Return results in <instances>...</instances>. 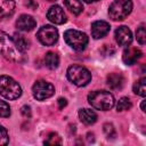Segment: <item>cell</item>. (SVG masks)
Masks as SVG:
<instances>
[{"mask_svg": "<svg viewBox=\"0 0 146 146\" xmlns=\"http://www.w3.org/2000/svg\"><path fill=\"white\" fill-rule=\"evenodd\" d=\"M67 79L78 87L87 86L91 80V73L81 65H71L67 68Z\"/></svg>", "mask_w": 146, "mask_h": 146, "instance_id": "277c9868", "label": "cell"}, {"mask_svg": "<svg viewBox=\"0 0 146 146\" xmlns=\"http://www.w3.org/2000/svg\"><path fill=\"white\" fill-rule=\"evenodd\" d=\"M44 64L50 70L57 68L58 65H59V57H58V55L56 52H52V51L47 52L46 56H44Z\"/></svg>", "mask_w": 146, "mask_h": 146, "instance_id": "e0dca14e", "label": "cell"}, {"mask_svg": "<svg viewBox=\"0 0 146 146\" xmlns=\"http://www.w3.org/2000/svg\"><path fill=\"white\" fill-rule=\"evenodd\" d=\"M10 115V107L9 105L3 102L0 100V117H8Z\"/></svg>", "mask_w": 146, "mask_h": 146, "instance_id": "d4e9b609", "label": "cell"}, {"mask_svg": "<svg viewBox=\"0 0 146 146\" xmlns=\"http://www.w3.org/2000/svg\"><path fill=\"white\" fill-rule=\"evenodd\" d=\"M0 54L11 62H22L24 59V52L18 49L13 36L0 31Z\"/></svg>", "mask_w": 146, "mask_h": 146, "instance_id": "6da1fadb", "label": "cell"}, {"mask_svg": "<svg viewBox=\"0 0 146 146\" xmlns=\"http://www.w3.org/2000/svg\"><path fill=\"white\" fill-rule=\"evenodd\" d=\"M107 84L113 90H120L124 84V78L121 73H111L107 75Z\"/></svg>", "mask_w": 146, "mask_h": 146, "instance_id": "9a60e30c", "label": "cell"}, {"mask_svg": "<svg viewBox=\"0 0 146 146\" xmlns=\"http://www.w3.org/2000/svg\"><path fill=\"white\" fill-rule=\"evenodd\" d=\"M25 6H27V7L31 8V9H36V8H38V3L34 2L33 0H27V1L25 2Z\"/></svg>", "mask_w": 146, "mask_h": 146, "instance_id": "83f0119b", "label": "cell"}, {"mask_svg": "<svg viewBox=\"0 0 146 146\" xmlns=\"http://www.w3.org/2000/svg\"><path fill=\"white\" fill-rule=\"evenodd\" d=\"M21 113H22V115H23L24 117H31V108H30V106L24 105V106L21 108Z\"/></svg>", "mask_w": 146, "mask_h": 146, "instance_id": "4316f807", "label": "cell"}, {"mask_svg": "<svg viewBox=\"0 0 146 146\" xmlns=\"http://www.w3.org/2000/svg\"><path fill=\"white\" fill-rule=\"evenodd\" d=\"M47 18L51 23L58 24V25L64 24L66 22V15H65L63 8L60 6H58V5H54V6H51L48 9V11H47Z\"/></svg>", "mask_w": 146, "mask_h": 146, "instance_id": "9c48e42d", "label": "cell"}, {"mask_svg": "<svg viewBox=\"0 0 146 146\" xmlns=\"http://www.w3.org/2000/svg\"><path fill=\"white\" fill-rule=\"evenodd\" d=\"M13 39H14V41H15L16 46L18 47V49H19L21 51H23V52H24V51L29 48V42H27V40H26L23 35L15 33V34H14V36H13Z\"/></svg>", "mask_w": 146, "mask_h": 146, "instance_id": "ffe728a7", "label": "cell"}, {"mask_svg": "<svg viewBox=\"0 0 146 146\" xmlns=\"http://www.w3.org/2000/svg\"><path fill=\"white\" fill-rule=\"evenodd\" d=\"M140 108H141V111H143V112H145V111H146V110H145V100H143V102H141V104H140Z\"/></svg>", "mask_w": 146, "mask_h": 146, "instance_id": "f546056e", "label": "cell"}, {"mask_svg": "<svg viewBox=\"0 0 146 146\" xmlns=\"http://www.w3.org/2000/svg\"><path fill=\"white\" fill-rule=\"evenodd\" d=\"M111 30V26L105 21H96L91 24V35L94 39H100L105 36Z\"/></svg>", "mask_w": 146, "mask_h": 146, "instance_id": "8fae6325", "label": "cell"}, {"mask_svg": "<svg viewBox=\"0 0 146 146\" xmlns=\"http://www.w3.org/2000/svg\"><path fill=\"white\" fill-rule=\"evenodd\" d=\"M44 144L46 145H60L62 144V139L60 137L55 133V132H50L47 137V139L44 140Z\"/></svg>", "mask_w": 146, "mask_h": 146, "instance_id": "7402d4cb", "label": "cell"}, {"mask_svg": "<svg viewBox=\"0 0 146 146\" xmlns=\"http://www.w3.org/2000/svg\"><path fill=\"white\" fill-rule=\"evenodd\" d=\"M79 119L81 120L82 123H84L87 125H90V124H94L97 121V114L92 110L82 108V110L79 111Z\"/></svg>", "mask_w": 146, "mask_h": 146, "instance_id": "2e32d148", "label": "cell"}, {"mask_svg": "<svg viewBox=\"0 0 146 146\" xmlns=\"http://www.w3.org/2000/svg\"><path fill=\"white\" fill-rule=\"evenodd\" d=\"M48 1H55V0H48Z\"/></svg>", "mask_w": 146, "mask_h": 146, "instance_id": "1f68e13d", "label": "cell"}, {"mask_svg": "<svg viewBox=\"0 0 146 146\" xmlns=\"http://www.w3.org/2000/svg\"><path fill=\"white\" fill-rule=\"evenodd\" d=\"M103 130H104V132H105V135H106V137H107L108 139H110V138H114V137L116 136L115 129H114V127H113L112 123H105V124L103 125Z\"/></svg>", "mask_w": 146, "mask_h": 146, "instance_id": "cb8c5ba5", "label": "cell"}, {"mask_svg": "<svg viewBox=\"0 0 146 146\" xmlns=\"http://www.w3.org/2000/svg\"><path fill=\"white\" fill-rule=\"evenodd\" d=\"M0 95L6 99H16L22 95V88L17 81L8 75L0 76Z\"/></svg>", "mask_w": 146, "mask_h": 146, "instance_id": "3957f363", "label": "cell"}, {"mask_svg": "<svg viewBox=\"0 0 146 146\" xmlns=\"http://www.w3.org/2000/svg\"><path fill=\"white\" fill-rule=\"evenodd\" d=\"M36 25V22L35 19L30 16V15H26V14H23L18 17V19L16 21V26L18 30L21 31H32Z\"/></svg>", "mask_w": 146, "mask_h": 146, "instance_id": "7c38bea8", "label": "cell"}, {"mask_svg": "<svg viewBox=\"0 0 146 146\" xmlns=\"http://www.w3.org/2000/svg\"><path fill=\"white\" fill-rule=\"evenodd\" d=\"M115 40L120 46H129L132 41V33L128 26H119L115 30Z\"/></svg>", "mask_w": 146, "mask_h": 146, "instance_id": "30bf717a", "label": "cell"}, {"mask_svg": "<svg viewBox=\"0 0 146 146\" xmlns=\"http://www.w3.org/2000/svg\"><path fill=\"white\" fill-rule=\"evenodd\" d=\"M65 42L74 50L81 51L88 44V36L86 33L78 30H67L64 33Z\"/></svg>", "mask_w": 146, "mask_h": 146, "instance_id": "8992f818", "label": "cell"}, {"mask_svg": "<svg viewBox=\"0 0 146 146\" xmlns=\"http://www.w3.org/2000/svg\"><path fill=\"white\" fill-rule=\"evenodd\" d=\"M58 106H59V108H64L65 106H66V104H67V102H66V99L65 98H58Z\"/></svg>", "mask_w": 146, "mask_h": 146, "instance_id": "f1b7e54d", "label": "cell"}, {"mask_svg": "<svg viewBox=\"0 0 146 146\" xmlns=\"http://www.w3.org/2000/svg\"><path fill=\"white\" fill-rule=\"evenodd\" d=\"M8 133H7V130L0 124V146L2 145H7L8 144Z\"/></svg>", "mask_w": 146, "mask_h": 146, "instance_id": "484cf974", "label": "cell"}, {"mask_svg": "<svg viewBox=\"0 0 146 146\" xmlns=\"http://www.w3.org/2000/svg\"><path fill=\"white\" fill-rule=\"evenodd\" d=\"M15 11L14 0H0V19L10 17Z\"/></svg>", "mask_w": 146, "mask_h": 146, "instance_id": "5bb4252c", "label": "cell"}, {"mask_svg": "<svg viewBox=\"0 0 146 146\" xmlns=\"http://www.w3.org/2000/svg\"><path fill=\"white\" fill-rule=\"evenodd\" d=\"M136 36H137V41L139 42V44H145V42H146V31H145L144 25L138 27V30L136 32Z\"/></svg>", "mask_w": 146, "mask_h": 146, "instance_id": "603a6c76", "label": "cell"}, {"mask_svg": "<svg viewBox=\"0 0 146 146\" xmlns=\"http://www.w3.org/2000/svg\"><path fill=\"white\" fill-rule=\"evenodd\" d=\"M84 2H88V3H91V2H96V1H98V0H83Z\"/></svg>", "mask_w": 146, "mask_h": 146, "instance_id": "4dcf8cb0", "label": "cell"}, {"mask_svg": "<svg viewBox=\"0 0 146 146\" xmlns=\"http://www.w3.org/2000/svg\"><path fill=\"white\" fill-rule=\"evenodd\" d=\"M64 2H65L66 8L74 15H79L83 10V5L80 0H65Z\"/></svg>", "mask_w": 146, "mask_h": 146, "instance_id": "ac0fdd59", "label": "cell"}, {"mask_svg": "<svg viewBox=\"0 0 146 146\" xmlns=\"http://www.w3.org/2000/svg\"><path fill=\"white\" fill-rule=\"evenodd\" d=\"M131 0H115L110 5L108 15L113 21H122L131 13Z\"/></svg>", "mask_w": 146, "mask_h": 146, "instance_id": "5b68a950", "label": "cell"}, {"mask_svg": "<svg viewBox=\"0 0 146 146\" xmlns=\"http://www.w3.org/2000/svg\"><path fill=\"white\" fill-rule=\"evenodd\" d=\"M143 52L136 48V47H128L124 51H123V55H122V59L124 62V64L127 65H132L135 64L140 57H141Z\"/></svg>", "mask_w": 146, "mask_h": 146, "instance_id": "4fadbf2b", "label": "cell"}, {"mask_svg": "<svg viewBox=\"0 0 146 146\" xmlns=\"http://www.w3.org/2000/svg\"><path fill=\"white\" fill-rule=\"evenodd\" d=\"M36 36L43 46H54L58 40V31L51 25H43L38 31Z\"/></svg>", "mask_w": 146, "mask_h": 146, "instance_id": "ba28073f", "label": "cell"}, {"mask_svg": "<svg viewBox=\"0 0 146 146\" xmlns=\"http://www.w3.org/2000/svg\"><path fill=\"white\" fill-rule=\"evenodd\" d=\"M88 102L89 104L100 111H108L114 106V97L110 91L106 90H96L91 91L88 95Z\"/></svg>", "mask_w": 146, "mask_h": 146, "instance_id": "7a4b0ae2", "label": "cell"}, {"mask_svg": "<svg viewBox=\"0 0 146 146\" xmlns=\"http://www.w3.org/2000/svg\"><path fill=\"white\" fill-rule=\"evenodd\" d=\"M133 92L136 95L141 96V97H144L146 95V78H141L137 82H135V84H133Z\"/></svg>", "mask_w": 146, "mask_h": 146, "instance_id": "d6986e66", "label": "cell"}, {"mask_svg": "<svg viewBox=\"0 0 146 146\" xmlns=\"http://www.w3.org/2000/svg\"><path fill=\"white\" fill-rule=\"evenodd\" d=\"M132 107V103L130 102V99L128 97H122L119 99L117 105H116V111L117 112H123V111H128Z\"/></svg>", "mask_w": 146, "mask_h": 146, "instance_id": "44dd1931", "label": "cell"}, {"mask_svg": "<svg viewBox=\"0 0 146 146\" xmlns=\"http://www.w3.org/2000/svg\"><path fill=\"white\" fill-rule=\"evenodd\" d=\"M32 94L35 99L44 100L47 98H50L55 94V88L51 83L44 80H38L32 87Z\"/></svg>", "mask_w": 146, "mask_h": 146, "instance_id": "52a82bcc", "label": "cell"}]
</instances>
